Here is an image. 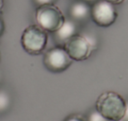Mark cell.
<instances>
[{"mask_svg":"<svg viewBox=\"0 0 128 121\" xmlns=\"http://www.w3.org/2000/svg\"><path fill=\"white\" fill-rule=\"evenodd\" d=\"M4 28H5L4 22H3V20L0 18V37L2 36V34H3V32H4Z\"/></svg>","mask_w":128,"mask_h":121,"instance_id":"obj_14","label":"cell"},{"mask_svg":"<svg viewBox=\"0 0 128 121\" xmlns=\"http://www.w3.org/2000/svg\"><path fill=\"white\" fill-rule=\"evenodd\" d=\"M72 63V58L63 46H55L44 53V65L50 72H64L71 66Z\"/></svg>","mask_w":128,"mask_h":121,"instance_id":"obj_5","label":"cell"},{"mask_svg":"<svg viewBox=\"0 0 128 121\" xmlns=\"http://www.w3.org/2000/svg\"><path fill=\"white\" fill-rule=\"evenodd\" d=\"M37 24L47 32H56L65 21L61 10L55 4L39 6L36 9Z\"/></svg>","mask_w":128,"mask_h":121,"instance_id":"obj_4","label":"cell"},{"mask_svg":"<svg viewBox=\"0 0 128 121\" xmlns=\"http://www.w3.org/2000/svg\"><path fill=\"white\" fill-rule=\"evenodd\" d=\"M90 10L92 6H90L88 3L78 0L74 2L70 7V15L74 21H82L87 20L88 17H90Z\"/></svg>","mask_w":128,"mask_h":121,"instance_id":"obj_7","label":"cell"},{"mask_svg":"<svg viewBox=\"0 0 128 121\" xmlns=\"http://www.w3.org/2000/svg\"><path fill=\"white\" fill-rule=\"evenodd\" d=\"M3 6H4V0H0V11L2 10Z\"/></svg>","mask_w":128,"mask_h":121,"instance_id":"obj_17","label":"cell"},{"mask_svg":"<svg viewBox=\"0 0 128 121\" xmlns=\"http://www.w3.org/2000/svg\"><path fill=\"white\" fill-rule=\"evenodd\" d=\"M63 47L72 60L82 62L92 55L96 47V42L90 37L76 33L64 43Z\"/></svg>","mask_w":128,"mask_h":121,"instance_id":"obj_3","label":"cell"},{"mask_svg":"<svg viewBox=\"0 0 128 121\" xmlns=\"http://www.w3.org/2000/svg\"><path fill=\"white\" fill-rule=\"evenodd\" d=\"M0 81H1V73H0Z\"/></svg>","mask_w":128,"mask_h":121,"instance_id":"obj_18","label":"cell"},{"mask_svg":"<svg viewBox=\"0 0 128 121\" xmlns=\"http://www.w3.org/2000/svg\"><path fill=\"white\" fill-rule=\"evenodd\" d=\"M77 31V26L76 21L72 19H65L64 23L55 33V38L58 42L64 44L69 38L76 34Z\"/></svg>","mask_w":128,"mask_h":121,"instance_id":"obj_8","label":"cell"},{"mask_svg":"<svg viewBox=\"0 0 128 121\" xmlns=\"http://www.w3.org/2000/svg\"><path fill=\"white\" fill-rule=\"evenodd\" d=\"M106 1H108V2L113 5H120L124 2V0H106Z\"/></svg>","mask_w":128,"mask_h":121,"instance_id":"obj_13","label":"cell"},{"mask_svg":"<svg viewBox=\"0 0 128 121\" xmlns=\"http://www.w3.org/2000/svg\"><path fill=\"white\" fill-rule=\"evenodd\" d=\"M64 121H87V117H85L82 114L74 113V114H71L68 117H66V119Z\"/></svg>","mask_w":128,"mask_h":121,"instance_id":"obj_11","label":"cell"},{"mask_svg":"<svg viewBox=\"0 0 128 121\" xmlns=\"http://www.w3.org/2000/svg\"><path fill=\"white\" fill-rule=\"evenodd\" d=\"M126 101L120 94L108 91L101 94L96 100L95 109L108 121L122 120Z\"/></svg>","mask_w":128,"mask_h":121,"instance_id":"obj_1","label":"cell"},{"mask_svg":"<svg viewBox=\"0 0 128 121\" xmlns=\"http://www.w3.org/2000/svg\"><path fill=\"white\" fill-rule=\"evenodd\" d=\"M82 1H85V2H87L88 4H93L94 2H96L97 0H82Z\"/></svg>","mask_w":128,"mask_h":121,"instance_id":"obj_16","label":"cell"},{"mask_svg":"<svg viewBox=\"0 0 128 121\" xmlns=\"http://www.w3.org/2000/svg\"><path fill=\"white\" fill-rule=\"evenodd\" d=\"M118 12L114 5L106 0H97L92 6L90 18L97 26L108 28L115 23Z\"/></svg>","mask_w":128,"mask_h":121,"instance_id":"obj_6","label":"cell"},{"mask_svg":"<svg viewBox=\"0 0 128 121\" xmlns=\"http://www.w3.org/2000/svg\"><path fill=\"white\" fill-rule=\"evenodd\" d=\"M33 1L37 5V7H39V6H44V5L55 4L58 0H33Z\"/></svg>","mask_w":128,"mask_h":121,"instance_id":"obj_12","label":"cell"},{"mask_svg":"<svg viewBox=\"0 0 128 121\" xmlns=\"http://www.w3.org/2000/svg\"><path fill=\"white\" fill-rule=\"evenodd\" d=\"M47 42V31L38 24L28 26L23 31L21 37V44L23 48L30 55H39L44 52Z\"/></svg>","mask_w":128,"mask_h":121,"instance_id":"obj_2","label":"cell"},{"mask_svg":"<svg viewBox=\"0 0 128 121\" xmlns=\"http://www.w3.org/2000/svg\"><path fill=\"white\" fill-rule=\"evenodd\" d=\"M122 121H128V102H126V108H125V113H124Z\"/></svg>","mask_w":128,"mask_h":121,"instance_id":"obj_15","label":"cell"},{"mask_svg":"<svg viewBox=\"0 0 128 121\" xmlns=\"http://www.w3.org/2000/svg\"><path fill=\"white\" fill-rule=\"evenodd\" d=\"M12 105V97L7 90L0 89V113L7 112Z\"/></svg>","mask_w":128,"mask_h":121,"instance_id":"obj_9","label":"cell"},{"mask_svg":"<svg viewBox=\"0 0 128 121\" xmlns=\"http://www.w3.org/2000/svg\"><path fill=\"white\" fill-rule=\"evenodd\" d=\"M87 121H108L106 118H104L97 110H92L90 112L88 115L87 116Z\"/></svg>","mask_w":128,"mask_h":121,"instance_id":"obj_10","label":"cell"}]
</instances>
